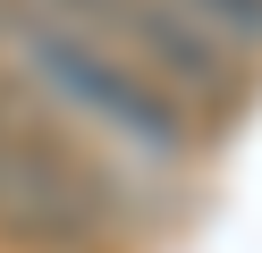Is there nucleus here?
Here are the masks:
<instances>
[{"instance_id":"1","label":"nucleus","mask_w":262,"mask_h":253,"mask_svg":"<svg viewBox=\"0 0 262 253\" xmlns=\"http://www.w3.org/2000/svg\"><path fill=\"white\" fill-rule=\"evenodd\" d=\"M0 67H17L59 118H76L85 135L136 152V160H152V169H186L194 144H203V127H211L152 67H136L127 51H110L102 34H85V26H59L34 0H0Z\"/></svg>"},{"instance_id":"2","label":"nucleus","mask_w":262,"mask_h":253,"mask_svg":"<svg viewBox=\"0 0 262 253\" xmlns=\"http://www.w3.org/2000/svg\"><path fill=\"white\" fill-rule=\"evenodd\" d=\"M119 228H127L119 169L17 67H0V245H17V253H110Z\"/></svg>"},{"instance_id":"4","label":"nucleus","mask_w":262,"mask_h":253,"mask_svg":"<svg viewBox=\"0 0 262 253\" xmlns=\"http://www.w3.org/2000/svg\"><path fill=\"white\" fill-rule=\"evenodd\" d=\"M178 26H194L203 42H220L237 67L262 59V0H161Z\"/></svg>"},{"instance_id":"3","label":"nucleus","mask_w":262,"mask_h":253,"mask_svg":"<svg viewBox=\"0 0 262 253\" xmlns=\"http://www.w3.org/2000/svg\"><path fill=\"white\" fill-rule=\"evenodd\" d=\"M34 9H51L59 26H85V34H102L110 51H127L136 67H152L161 84H169L186 110H228V101L245 93V67L228 59L220 42H203L194 26H178L161 0H34Z\"/></svg>"}]
</instances>
